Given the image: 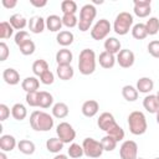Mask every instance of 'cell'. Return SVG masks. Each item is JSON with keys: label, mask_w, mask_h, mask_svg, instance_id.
<instances>
[{"label": "cell", "mask_w": 159, "mask_h": 159, "mask_svg": "<svg viewBox=\"0 0 159 159\" xmlns=\"http://www.w3.org/2000/svg\"><path fill=\"white\" fill-rule=\"evenodd\" d=\"M19 50H20V52H21L24 56H30V55H32V53L35 52L36 45H35V42L30 39V40H27L26 42H24V43L19 47Z\"/></svg>", "instance_id": "cell-42"}, {"label": "cell", "mask_w": 159, "mask_h": 159, "mask_svg": "<svg viewBox=\"0 0 159 159\" xmlns=\"http://www.w3.org/2000/svg\"><path fill=\"white\" fill-rule=\"evenodd\" d=\"M130 31H132V36L135 40H144L148 36V31H147L145 24H142V22L133 25V27H132Z\"/></svg>", "instance_id": "cell-33"}, {"label": "cell", "mask_w": 159, "mask_h": 159, "mask_svg": "<svg viewBox=\"0 0 159 159\" xmlns=\"http://www.w3.org/2000/svg\"><path fill=\"white\" fill-rule=\"evenodd\" d=\"M145 27L148 31V35L153 36L159 32V19L158 17H149V20L145 22Z\"/></svg>", "instance_id": "cell-39"}, {"label": "cell", "mask_w": 159, "mask_h": 159, "mask_svg": "<svg viewBox=\"0 0 159 159\" xmlns=\"http://www.w3.org/2000/svg\"><path fill=\"white\" fill-rule=\"evenodd\" d=\"M98 62H99L101 67H103V68H106V70H109V68H112V67L116 65L117 57H116L113 53H109V52H107V51H103V52H101L99 56H98Z\"/></svg>", "instance_id": "cell-17"}, {"label": "cell", "mask_w": 159, "mask_h": 159, "mask_svg": "<svg viewBox=\"0 0 159 159\" xmlns=\"http://www.w3.org/2000/svg\"><path fill=\"white\" fill-rule=\"evenodd\" d=\"M137 91L139 93H150L154 88V82L150 77H140L138 81H137V86H135Z\"/></svg>", "instance_id": "cell-19"}, {"label": "cell", "mask_w": 159, "mask_h": 159, "mask_svg": "<svg viewBox=\"0 0 159 159\" xmlns=\"http://www.w3.org/2000/svg\"><path fill=\"white\" fill-rule=\"evenodd\" d=\"M120 159H137L138 158V145L134 140H124L119 148Z\"/></svg>", "instance_id": "cell-9"}, {"label": "cell", "mask_w": 159, "mask_h": 159, "mask_svg": "<svg viewBox=\"0 0 159 159\" xmlns=\"http://www.w3.org/2000/svg\"><path fill=\"white\" fill-rule=\"evenodd\" d=\"M40 82L43 83V84H46V86L52 84V83L55 82V75L48 70V71H46L45 73H42V75L40 76Z\"/></svg>", "instance_id": "cell-46"}, {"label": "cell", "mask_w": 159, "mask_h": 159, "mask_svg": "<svg viewBox=\"0 0 159 159\" xmlns=\"http://www.w3.org/2000/svg\"><path fill=\"white\" fill-rule=\"evenodd\" d=\"M1 4H2V6L6 7V9H12V7H15V6L17 5V1H16V0H2Z\"/></svg>", "instance_id": "cell-49"}, {"label": "cell", "mask_w": 159, "mask_h": 159, "mask_svg": "<svg viewBox=\"0 0 159 159\" xmlns=\"http://www.w3.org/2000/svg\"><path fill=\"white\" fill-rule=\"evenodd\" d=\"M0 159H7V157H6V153H5V152H0Z\"/></svg>", "instance_id": "cell-52"}, {"label": "cell", "mask_w": 159, "mask_h": 159, "mask_svg": "<svg viewBox=\"0 0 159 159\" xmlns=\"http://www.w3.org/2000/svg\"><path fill=\"white\" fill-rule=\"evenodd\" d=\"M46 71H48V63L47 61L40 58V60H36L34 63H32V72L35 76L40 77L42 73H45Z\"/></svg>", "instance_id": "cell-34"}, {"label": "cell", "mask_w": 159, "mask_h": 159, "mask_svg": "<svg viewBox=\"0 0 159 159\" xmlns=\"http://www.w3.org/2000/svg\"><path fill=\"white\" fill-rule=\"evenodd\" d=\"M11 116L16 120H24L27 116V109L22 103H15L11 107Z\"/></svg>", "instance_id": "cell-30"}, {"label": "cell", "mask_w": 159, "mask_h": 159, "mask_svg": "<svg viewBox=\"0 0 159 159\" xmlns=\"http://www.w3.org/2000/svg\"><path fill=\"white\" fill-rule=\"evenodd\" d=\"M133 11L138 17H147L152 12V1L150 0H134Z\"/></svg>", "instance_id": "cell-11"}, {"label": "cell", "mask_w": 159, "mask_h": 159, "mask_svg": "<svg viewBox=\"0 0 159 159\" xmlns=\"http://www.w3.org/2000/svg\"><path fill=\"white\" fill-rule=\"evenodd\" d=\"M56 73H57V76H58L60 80L68 81V80H71L73 77L75 71H73V68H72L71 65H57Z\"/></svg>", "instance_id": "cell-26"}, {"label": "cell", "mask_w": 159, "mask_h": 159, "mask_svg": "<svg viewBox=\"0 0 159 159\" xmlns=\"http://www.w3.org/2000/svg\"><path fill=\"white\" fill-rule=\"evenodd\" d=\"M17 147V142L14 135L10 134H2L0 137V149L1 152H12Z\"/></svg>", "instance_id": "cell-15"}, {"label": "cell", "mask_w": 159, "mask_h": 159, "mask_svg": "<svg viewBox=\"0 0 159 159\" xmlns=\"http://www.w3.org/2000/svg\"><path fill=\"white\" fill-rule=\"evenodd\" d=\"M10 55V51H9V46L2 41L0 42V61H6L7 57Z\"/></svg>", "instance_id": "cell-47"}, {"label": "cell", "mask_w": 159, "mask_h": 159, "mask_svg": "<svg viewBox=\"0 0 159 159\" xmlns=\"http://www.w3.org/2000/svg\"><path fill=\"white\" fill-rule=\"evenodd\" d=\"M81 111H82V114H83L84 117L92 118V117H94V116L98 113V111H99V104H98V102L94 101V99H88V101L83 102Z\"/></svg>", "instance_id": "cell-13"}, {"label": "cell", "mask_w": 159, "mask_h": 159, "mask_svg": "<svg viewBox=\"0 0 159 159\" xmlns=\"http://www.w3.org/2000/svg\"><path fill=\"white\" fill-rule=\"evenodd\" d=\"M62 26V17H60L58 15H48L46 17V29L51 32H60Z\"/></svg>", "instance_id": "cell-18"}, {"label": "cell", "mask_w": 159, "mask_h": 159, "mask_svg": "<svg viewBox=\"0 0 159 159\" xmlns=\"http://www.w3.org/2000/svg\"><path fill=\"white\" fill-rule=\"evenodd\" d=\"M39 93L40 91H35V92H29L26 93V103L30 107H39Z\"/></svg>", "instance_id": "cell-43"}, {"label": "cell", "mask_w": 159, "mask_h": 159, "mask_svg": "<svg viewBox=\"0 0 159 159\" xmlns=\"http://www.w3.org/2000/svg\"><path fill=\"white\" fill-rule=\"evenodd\" d=\"M62 24H63V26L72 29L75 26H78V19L75 14H63L62 15Z\"/></svg>", "instance_id": "cell-41"}, {"label": "cell", "mask_w": 159, "mask_h": 159, "mask_svg": "<svg viewBox=\"0 0 159 159\" xmlns=\"http://www.w3.org/2000/svg\"><path fill=\"white\" fill-rule=\"evenodd\" d=\"M53 159H68V157L66 155V154H56L55 157H53Z\"/></svg>", "instance_id": "cell-51"}, {"label": "cell", "mask_w": 159, "mask_h": 159, "mask_svg": "<svg viewBox=\"0 0 159 159\" xmlns=\"http://www.w3.org/2000/svg\"><path fill=\"white\" fill-rule=\"evenodd\" d=\"M9 22L11 24V26L14 27V30H24L26 27V25H29V21L26 20V17L21 14H14L10 16L9 19Z\"/></svg>", "instance_id": "cell-22"}, {"label": "cell", "mask_w": 159, "mask_h": 159, "mask_svg": "<svg viewBox=\"0 0 159 159\" xmlns=\"http://www.w3.org/2000/svg\"><path fill=\"white\" fill-rule=\"evenodd\" d=\"M56 134L57 138H60L65 144L72 143L76 138V130L68 122H61L56 127Z\"/></svg>", "instance_id": "cell-8"}, {"label": "cell", "mask_w": 159, "mask_h": 159, "mask_svg": "<svg viewBox=\"0 0 159 159\" xmlns=\"http://www.w3.org/2000/svg\"><path fill=\"white\" fill-rule=\"evenodd\" d=\"M2 80L10 86H15L20 82V73L15 68H5L2 72Z\"/></svg>", "instance_id": "cell-20"}, {"label": "cell", "mask_w": 159, "mask_h": 159, "mask_svg": "<svg viewBox=\"0 0 159 159\" xmlns=\"http://www.w3.org/2000/svg\"><path fill=\"white\" fill-rule=\"evenodd\" d=\"M135 61V56L134 52L128 50V48H123L117 53V63L122 67V68H129L134 65Z\"/></svg>", "instance_id": "cell-10"}, {"label": "cell", "mask_w": 159, "mask_h": 159, "mask_svg": "<svg viewBox=\"0 0 159 159\" xmlns=\"http://www.w3.org/2000/svg\"><path fill=\"white\" fill-rule=\"evenodd\" d=\"M133 22H134L133 15L127 12V11H122L114 19L113 31L119 36H124V35H127L129 32V30H132Z\"/></svg>", "instance_id": "cell-5"}, {"label": "cell", "mask_w": 159, "mask_h": 159, "mask_svg": "<svg viewBox=\"0 0 159 159\" xmlns=\"http://www.w3.org/2000/svg\"><path fill=\"white\" fill-rule=\"evenodd\" d=\"M143 107L147 112L157 114V112L159 111V101H158L157 96L155 94H147L143 99Z\"/></svg>", "instance_id": "cell-16"}, {"label": "cell", "mask_w": 159, "mask_h": 159, "mask_svg": "<svg viewBox=\"0 0 159 159\" xmlns=\"http://www.w3.org/2000/svg\"><path fill=\"white\" fill-rule=\"evenodd\" d=\"M67 154H68L70 158L78 159V158H81L82 155H84V152H83L82 145H80V144H77V143H71V145H70L68 149H67Z\"/></svg>", "instance_id": "cell-38"}, {"label": "cell", "mask_w": 159, "mask_h": 159, "mask_svg": "<svg viewBox=\"0 0 159 159\" xmlns=\"http://www.w3.org/2000/svg\"><path fill=\"white\" fill-rule=\"evenodd\" d=\"M82 148H83L84 155L93 159L99 158L104 152L101 144V140H96L94 138H84L82 142Z\"/></svg>", "instance_id": "cell-6"}, {"label": "cell", "mask_w": 159, "mask_h": 159, "mask_svg": "<svg viewBox=\"0 0 159 159\" xmlns=\"http://www.w3.org/2000/svg\"><path fill=\"white\" fill-rule=\"evenodd\" d=\"M97 16V9L93 4H86L80 10V19H78V29L82 32L89 30L93 20Z\"/></svg>", "instance_id": "cell-4"}, {"label": "cell", "mask_w": 159, "mask_h": 159, "mask_svg": "<svg viewBox=\"0 0 159 159\" xmlns=\"http://www.w3.org/2000/svg\"><path fill=\"white\" fill-rule=\"evenodd\" d=\"M104 51L109 52V53H113V55H117L122 48V45H120V41L117 39V37H107L106 41H104Z\"/></svg>", "instance_id": "cell-24"}, {"label": "cell", "mask_w": 159, "mask_h": 159, "mask_svg": "<svg viewBox=\"0 0 159 159\" xmlns=\"http://www.w3.org/2000/svg\"><path fill=\"white\" fill-rule=\"evenodd\" d=\"M17 149L25 154V155H31L35 153L36 150V147H35V143L29 140V139H21L19 143H17Z\"/></svg>", "instance_id": "cell-31"}, {"label": "cell", "mask_w": 159, "mask_h": 159, "mask_svg": "<svg viewBox=\"0 0 159 159\" xmlns=\"http://www.w3.org/2000/svg\"><path fill=\"white\" fill-rule=\"evenodd\" d=\"M108 135H111V137H113L117 142H120V140H123L124 139V135H125V133H124V129L119 125V124H114V125H112L107 132H106Z\"/></svg>", "instance_id": "cell-35"}, {"label": "cell", "mask_w": 159, "mask_h": 159, "mask_svg": "<svg viewBox=\"0 0 159 159\" xmlns=\"http://www.w3.org/2000/svg\"><path fill=\"white\" fill-rule=\"evenodd\" d=\"M53 104V97L50 92L46 91H40L39 93V107L40 108H50Z\"/></svg>", "instance_id": "cell-32"}, {"label": "cell", "mask_w": 159, "mask_h": 159, "mask_svg": "<svg viewBox=\"0 0 159 159\" xmlns=\"http://www.w3.org/2000/svg\"><path fill=\"white\" fill-rule=\"evenodd\" d=\"M72 60H73V55L66 47L58 50L57 53H56V62H57V65H71Z\"/></svg>", "instance_id": "cell-25"}, {"label": "cell", "mask_w": 159, "mask_h": 159, "mask_svg": "<svg viewBox=\"0 0 159 159\" xmlns=\"http://www.w3.org/2000/svg\"><path fill=\"white\" fill-rule=\"evenodd\" d=\"M53 116L42 111H34L30 114V125L36 132H48L53 128Z\"/></svg>", "instance_id": "cell-1"}, {"label": "cell", "mask_w": 159, "mask_h": 159, "mask_svg": "<svg viewBox=\"0 0 159 159\" xmlns=\"http://www.w3.org/2000/svg\"><path fill=\"white\" fill-rule=\"evenodd\" d=\"M30 4L35 7H43L47 5V1L46 0H40V1L39 0H30Z\"/></svg>", "instance_id": "cell-50"}, {"label": "cell", "mask_w": 159, "mask_h": 159, "mask_svg": "<svg viewBox=\"0 0 159 159\" xmlns=\"http://www.w3.org/2000/svg\"><path fill=\"white\" fill-rule=\"evenodd\" d=\"M63 145H65V143L60 138H55V137L47 139V142H46V149L53 154H60V152L63 149Z\"/></svg>", "instance_id": "cell-28"}, {"label": "cell", "mask_w": 159, "mask_h": 159, "mask_svg": "<svg viewBox=\"0 0 159 159\" xmlns=\"http://www.w3.org/2000/svg\"><path fill=\"white\" fill-rule=\"evenodd\" d=\"M137 159H144V158H137Z\"/></svg>", "instance_id": "cell-55"}, {"label": "cell", "mask_w": 159, "mask_h": 159, "mask_svg": "<svg viewBox=\"0 0 159 159\" xmlns=\"http://www.w3.org/2000/svg\"><path fill=\"white\" fill-rule=\"evenodd\" d=\"M9 117H10V108H9L6 104L1 103V104H0V120L4 122V120H6Z\"/></svg>", "instance_id": "cell-48"}, {"label": "cell", "mask_w": 159, "mask_h": 159, "mask_svg": "<svg viewBox=\"0 0 159 159\" xmlns=\"http://www.w3.org/2000/svg\"><path fill=\"white\" fill-rule=\"evenodd\" d=\"M154 159H159V158H154Z\"/></svg>", "instance_id": "cell-56"}, {"label": "cell", "mask_w": 159, "mask_h": 159, "mask_svg": "<svg viewBox=\"0 0 159 159\" xmlns=\"http://www.w3.org/2000/svg\"><path fill=\"white\" fill-rule=\"evenodd\" d=\"M14 34V27L9 21H1L0 22V39L6 40L10 39Z\"/></svg>", "instance_id": "cell-37"}, {"label": "cell", "mask_w": 159, "mask_h": 159, "mask_svg": "<svg viewBox=\"0 0 159 159\" xmlns=\"http://www.w3.org/2000/svg\"><path fill=\"white\" fill-rule=\"evenodd\" d=\"M78 70L82 75L88 76L96 71V53L91 48H83L78 56Z\"/></svg>", "instance_id": "cell-2"}, {"label": "cell", "mask_w": 159, "mask_h": 159, "mask_svg": "<svg viewBox=\"0 0 159 159\" xmlns=\"http://www.w3.org/2000/svg\"><path fill=\"white\" fill-rule=\"evenodd\" d=\"M73 40H75V35L71 31H68V30H62L56 36L57 43L61 45V46H63V47H67V46L72 45Z\"/></svg>", "instance_id": "cell-23"}, {"label": "cell", "mask_w": 159, "mask_h": 159, "mask_svg": "<svg viewBox=\"0 0 159 159\" xmlns=\"http://www.w3.org/2000/svg\"><path fill=\"white\" fill-rule=\"evenodd\" d=\"M155 96H157V98H158V101H159V91L157 92V94H155Z\"/></svg>", "instance_id": "cell-54"}, {"label": "cell", "mask_w": 159, "mask_h": 159, "mask_svg": "<svg viewBox=\"0 0 159 159\" xmlns=\"http://www.w3.org/2000/svg\"><path fill=\"white\" fill-rule=\"evenodd\" d=\"M117 122L114 119V116L109 112H103L102 114H99L98 119H97V125L99 127V129L107 132L112 125H114Z\"/></svg>", "instance_id": "cell-12"}, {"label": "cell", "mask_w": 159, "mask_h": 159, "mask_svg": "<svg viewBox=\"0 0 159 159\" xmlns=\"http://www.w3.org/2000/svg\"><path fill=\"white\" fill-rule=\"evenodd\" d=\"M148 52L153 57L159 58V40H154L148 43Z\"/></svg>", "instance_id": "cell-45"}, {"label": "cell", "mask_w": 159, "mask_h": 159, "mask_svg": "<svg viewBox=\"0 0 159 159\" xmlns=\"http://www.w3.org/2000/svg\"><path fill=\"white\" fill-rule=\"evenodd\" d=\"M77 4L73 0H63L61 2V11L63 14H75L77 12Z\"/></svg>", "instance_id": "cell-40"}, {"label": "cell", "mask_w": 159, "mask_h": 159, "mask_svg": "<svg viewBox=\"0 0 159 159\" xmlns=\"http://www.w3.org/2000/svg\"><path fill=\"white\" fill-rule=\"evenodd\" d=\"M157 123L159 124V111L157 112Z\"/></svg>", "instance_id": "cell-53"}, {"label": "cell", "mask_w": 159, "mask_h": 159, "mask_svg": "<svg viewBox=\"0 0 159 159\" xmlns=\"http://www.w3.org/2000/svg\"><path fill=\"white\" fill-rule=\"evenodd\" d=\"M27 40H30V36H29V32L25 31V30L17 31L16 35H15V37H14V41H15V43H16L19 47H20L24 42H26Z\"/></svg>", "instance_id": "cell-44"}, {"label": "cell", "mask_w": 159, "mask_h": 159, "mask_svg": "<svg viewBox=\"0 0 159 159\" xmlns=\"http://www.w3.org/2000/svg\"><path fill=\"white\" fill-rule=\"evenodd\" d=\"M29 30L32 34H41L46 27V20L41 16H32L29 20Z\"/></svg>", "instance_id": "cell-14"}, {"label": "cell", "mask_w": 159, "mask_h": 159, "mask_svg": "<svg viewBox=\"0 0 159 159\" xmlns=\"http://www.w3.org/2000/svg\"><path fill=\"white\" fill-rule=\"evenodd\" d=\"M128 127L129 132L134 135H142L148 129L147 118L143 112L140 111H133L128 116Z\"/></svg>", "instance_id": "cell-3"}, {"label": "cell", "mask_w": 159, "mask_h": 159, "mask_svg": "<svg viewBox=\"0 0 159 159\" xmlns=\"http://www.w3.org/2000/svg\"><path fill=\"white\" fill-rule=\"evenodd\" d=\"M117 143H118V142H117L113 137H111V135H108V134H106V135L101 139V144H102L104 152H113V150L117 148Z\"/></svg>", "instance_id": "cell-36"}, {"label": "cell", "mask_w": 159, "mask_h": 159, "mask_svg": "<svg viewBox=\"0 0 159 159\" xmlns=\"http://www.w3.org/2000/svg\"><path fill=\"white\" fill-rule=\"evenodd\" d=\"M68 106L63 102H57L52 106V116L55 118H58V119H62V118H66L68 116Z\"/></svg>", "instance_id": "cell-27"}, {"label": "cell", "mask_w": 159, "mask_h": 159, "mask_svg": "<svg viewBox=\"0 0 159 159\" xmlns=\"http://www.w3.org/2000/svg\"><path fill=\"white\" fill-rule=\"evenodd\" d=\"M39 87H40V81H39L35 76L26 77V78H24L22 82H21V88H22L26 93L39 91Z\"/></svg>", "instance_id": "cell-21"}, {"label": "cell", "mask_w": 159, "mask_h": 159, "mask_svg": "<svg viewBox=\"0 0 159 159\" xmlns=\"http://www.w3.org/2000/svg\"><path fill=\"white\" fill-rule=\"evenodd\" d=\"M138 94H139V92L137 91V88H135L134 86L125 84V86H123V88H122V96H123V98H124L125 101H128V102H134V101H137V99H138Z\"/></svg>", "instance_id": "cell-29"}, {"label": "cell", "mask_w": 159, "mask_h": 159, "mask_svg": "<svg viewBox=\"0 0 159 159\" xmlns=\"http://www.w3.org/2000/svg\"><path fill=\"white\" fill-rule=\"evenodd\" d=\"M112 30V25L107 19H99L91 29V37L96 41L104 40Z\"/></svg>", "instance_id": "cell-7"}]
</instances>
